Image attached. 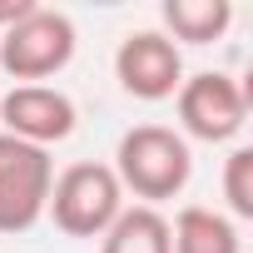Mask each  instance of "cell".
<instances>
[{"mask_svg": "<svg viewBox=\"0 0 253 253\" xmlns=\"http://www.w3.org/2000/svg\"><path fill=\"white\" fill-rule=\"evenodd\" d=\"M114 179L124 194H134L144 209H159L164 199H179L194 179V149L169 124H134L119 134L114 149Z\"/></svg>", "mask_w": 253, "mask_h": 253, "instance_id": "cell-1", "label": "cell"}, {"mask_svg": "<svg viewBox=\"0 0 253 253\" xmlns=\"http://www.w3.org/2000/svg\"><path fill=\"white\" fill-rule=\"evenodd\" d=\"M45 213L65 238H104V228L124 213V189L109 164L84 159V164H70L65 174H55Z\"/></svg>", "mask_w": 253, "mask_h": 253, "instance_id": "cell-2", "label": "cell"}, {"mask_svg": "<svg viewBox=\"0 0 253 253\" xmlns=\"http://www.w3.org/2000/svg\"><path fill=\"white\" fill-rule=\"evenodd\" d=\"M75 20L65 10L35 5L30 15H20L10 30H0V70L20 84H40L50 75H60L75 60Z\"/></svg>", "mask_w": 253, "mask_h": 253, "instance_id": "cell-3", "label": "cell"}, {"mask_svg": "<svg viewBox=\"0 0 253 253\" xmlns=\"http://www.w3.org/2000/svg\"><path fill=\"white\" fill-rule=\"evenodd\" d=\"M174 104H179V134L199 144H228L248 124V89L223 70L184 75Z\"/></svg>", "mask_w": 253, "mask_h": 253, "instance_id": "cell-4", "label": "cell"}, {"mask_svg": "<svg viewBox=\"0 0 253 253\" xmlns=\"http://www.w3.org/2000/svg\"><path fill=\"white\" fill-rule=\"evenodd\" d=\"M55 184V159L40 144L0 134V233H30L45 218Z\"/></svg>", "mask_w": 253, "mask_h": 253, "instance_id": "cell-5", "label": "cell"}, {"mask_svg": "<svg viewBox=\"0 0 253 253\" xmlns=\"http://www.w3.org/2000/svg\"><path fill=\"white\" fill-rule=\"evenodd\" d=\"M114 80L124 94H134L144 104L174 99L184 84V55L164 30H129L114 50Z\"/></svg>", "mask_w": 253, "mask_h": 253, "instance_id": "cell-6", "label": "cell"}, {"mask_svg": "<svg viewBox=\"0 0 253 253\" xmlns=\"http://www.w3.org/2000/svg\"><path fill=\"white\" fill-rule=\"evenodd\" d=\"M80 124V109L65 89L55 84H15L5 99H0V134L25 139V144H65Z\"/></svg>", "mask_w": 253, "mask_h": 253, "instance_id": "cell-7", "label": "cell"}, {"mask_svg": "<svg viewBox=\"0 0 253 253\" xmlns=\"http://www.w3.org/2000/svg\"><path fill=\"white\" fill-rule=\"evenodd\" d=\"M169 248L174 253H243V238L228 213L204 209V204H184L169 223Z\"/></svg>", "mask_w": 253, "mask_h": 253, "instance_id": "cell-8", "label": "cell"}, {"mask_svg": "<svg viewBox=\"0 0 253 253\" xmlns=\"http://www.w3.org/2000/svg\"><path fill=\"white\" fill-rule=\"evenodd\" d=\"M164 35L174 45H213L233 25L228 0H164Z\"/></svg>", "mask_w": 253, "mask_h": 253, "instance_id": "cell-9", "label": "cell"}, {"mask_svg": "<svg viewBox=\"0 0 253 253\" xmlns=\"http://www.w3.org/2000/svg\"><path fill=\"white\" fill-rule=\"evenodd\" d=\"M99 253H174L169 248V218L144 204H124V213L104 228Z\"/></svg>", "mask_w": 253, "mask_h": 253, "instance_id": "cell-10", "label": "cell"}, {"mask_svg": "<svg viewBox=\"0 0 253 253\" xmlns=\"http://www.w3.org/2000/svg\"><path fill=\"white\" fill-rule=\"evenodd\" d=\"M223 199H228V218H253V149L238 144L223 159Z\"/></svg>", "mask_w": 253, "mask_h": 253, "instance_id": "cell-11", "label": "cell"}]
</instances>
